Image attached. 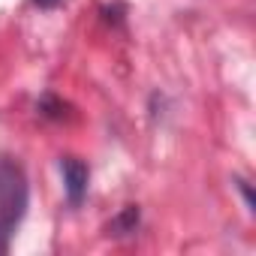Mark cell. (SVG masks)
Returning a JSON list of instances; mask_svg holds the SVG:
<instances>
[{
    "instance_id": "cell-1",
    "label": "cell",
    "mask_w": 256,
    "mask_h": 256,
    "mask_svg": "<svg viewBox=\"0 0 256 256\" xmlns=\"http://www.w3.org/2000/svg\"><path fill=\"white\" fill-rule=\"evenodd\" d=\"M30 205V181L16 157L0 154V256L10 253L12 238Z\"/></svg>"
},
{
    "instance_id": "cell-2",
    "label": "cell",
    "mask_w": 256,
    "mask_h": 256,
    "mask_svg": "<svg viewBox=\"0 0 256 256\" xmlns=\"http://www.w3.org/2000/svg\"><path fill=\"white\" fill-rule=\"evenodd\" d=\"M60 175H64V190L70 205H82V199L88 196V181H90V169L76 160V157H64L60 160Z\"/></svg>"
},
{
    "instance_id": "cell-3",
    "label": "cell",
    "mask_w": 256,
    "mask_h": 256,
    "mask_svg": "<svg viewBox=\"0 0 256 256\" xmlns=\"http://www.w3.org/2000/svg\"><path fill=\"white\" fill-rule=\"evenodd\" d=\"M36 4H40L42 10H52V6H58V4H60V0H36Z\"/></svg>"
}]
</instances>
